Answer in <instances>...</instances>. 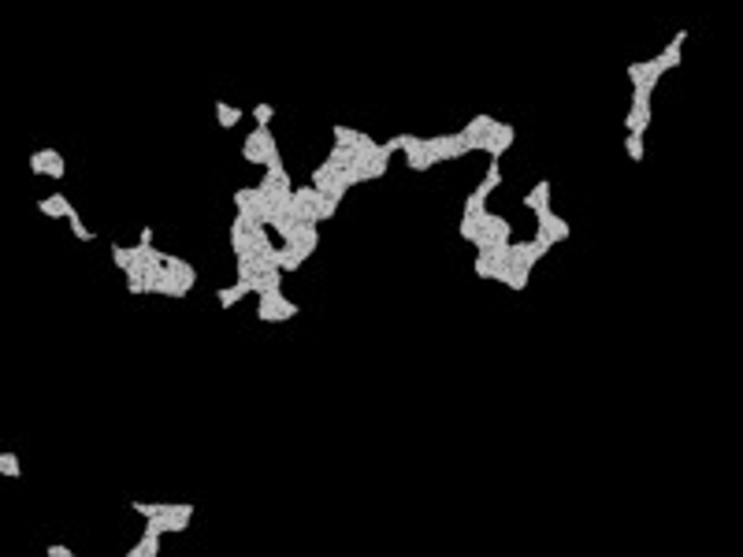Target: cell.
Listing matches in <instances>:
<instances>
[{"label":"cell","instance_id":"cell-1","mask_svg":"<svg viewBox=\"0 0 743 557\" xmlns=\"http://www.w3.org/2000/svg\"><path fill=\"white\" fill-rule=\"evenodd\" d=\"M297 316V305L290 298H283V290H268V293H260V301H257V320L264 323H287Z\"/></svg>","mask_w":743,"mask_h":557},{"label":"cell","instance_id":"cell-2","mask_svg":"<svg viewBox=\"0 0 743 557\" xmlns=\"http://www.w3.org/2000/svg\"><path fill=\"white\" fill-rule=\"evenodd\" d=\"M279 153V145H275V134L268 126H253V134L242 141V160L245 163H253V168H260V163H268V156Z\"/></svg>","mask_w":743,"mask_h":557},{"label":"cell","instance_id":"cell-3","mask_svg":"<svg viewBox=\"0 0 743 557\" xmlns=\"http://www.w3.org/2000/svg\"><path fill=\"white\" fill-rule=\"evenodd\" d=\"M502 238H513V227H509V220L498 216V212H483V216H480V238H476V249H491V245L502 242Z\"/></svg>","mask_w":743,"mask_h":557},{"label":"cell","instance_id":"cell-4","mask_svg":"<svg viewBox=\"0 0 743 557\" xmlns=\"http://www.w3.org/2000/svg\"><path fill=\"white\" fill-rule=\"evenodd\" d=\"M160 513H164V520H168V535H178V531H186V528H190V520H193V505H186V502H164V505H160Z\"/></svg>","mask_w":743,"mask_h":557},{"label":"cell","instance_id":"cell-5","mask_svg":"<svg viewBox=\"0 0 743 557\" xmlns=\"http://www.w3.org/2000/svg\"><path fill=\"white\" fill-rule=\"evenodd\" d=\"M513 138H517V130L509 126V123H498L487 134V141H483V153L491 156V160H502V153L509 149V145H513Z\"/></svg>","mask_w":743,"mask_h":557},{"label":"cell","instance_id":"cell-6","mask_svg":"<svg viewBox=\"0 0 743 557\" xmlns=\"http://www.w3.org/2000/svg\"><path fill=\"white\" fill-rule=\"evenodd\" d=\"M38 212H41V216H48V220H68L71 212H75V205H71L68 193H48V198L38 201Z\"/></svg>","mask_w":743,"mask_h":557},{"label":"cell","instance_id":"cell-7","mask_svg":"<svg viewBox=\"0 0 743 557\" xmlns=\"http://www.w3.org/2000/svg\"><path fill=\"white\" fill-rule=\"evenodd\" d=\"M402 153L409 160V171H427V153H424V138L417 134H402Z\"/></svg>","mask_w":743,"mask_h":557},{"label":"cell","instance_id":"cell-8","mask_svg":"<svg viewBox=\"0 0 743 557\" xmlns=\"http://www.w3.org/2000/svg\"><path fill=\"white\" fill-rule=\"evenodd\" d=\"M153 293H160V298H186L190 293V286L178 278L171 268H164L160 271V278H156V286H153Z\"/></svg>","mask_w":743,"mask_h":557},{"label":"cell","instance_id":"cell-9","mask_svg":"<svg viewBox=\"0 0 743 557\" xmlns=\"http://www.w3.org/2000/svg\"><path fill=\"white\" fill-rule=\"evenodd\" d=\"M164 268H171V271H175L178 278H183V283H186L190 290L197 286V271H193V264H186L183 256H171V253H164Z\"/></svg>","mask_w":743,"mask_h":557},{"label":"cell","instance_id":"cell-10","mask_svg":"<svg viewBox=\"0 0 743 557\" xmlns=\"http://www.w3.org/2000/svg\"><path fill=\"white\" fill-rule=\"evenodd\" d=\"M245 293H253V290H250V278H238L235 286H223V290H216V301H220L223 308H230V305H238V301L245 298Z\"/></svg>","mask_w":743,"mask_h":557},{"label":"cell","instance_id":"cell-11","mask_svg":"<svg viewBox=\"0 0 743 557\" xmlns=\"http://www.w3.org/2000/svg\"><path fill=\"white\" fill-rule=\"evenodd\" d=\"M297 245H301V253L312 256L320 249V231H316V223H297Z\"/></svg>","mask_w":743,"mask_h":557},{"label":"cell","instance_id":"cell-12","mask_svg":"<svg viewBox=\"0 0 743 557\" xmlns=\"http://www.w3.org/2000/svg\"><path fill=\"white\" fill-rule=\"evenodd\" d=\"M520 201H524V208H532V212L535 208H547L550 205V183H547V178H539V183L528 190V198H520Z\"/></svg>","mask_w":743,"mask_h":557},{"label":"cell","instance_id":"cell-13","mask_svg":"<svg viewBox=\"0 0 743 557\" xmlns=\"http://www.w3.org/2000/svg\"><path fill=\"white\" fill-rule=\"evenodd\" d=\"M156 553H160V535H149V531H141V539L127 550V557H156Z\"/></svg>","mask_w":743,"mask_h":557},{"label":"cell","instance_id":"cell-14","mask_svg":"<svg viewBox=\"0 0 743 557\" xmlns=\"http://www.w3.org/2000/svg\"><path fill=\"white\" fill-rule=\"evenodd\" d=\"M242 116H245V112H242V108H235V104H227V101H216V123H220L223 130H230V126H238V123H242Z\"/></svg>","mask_w":743,"mask_h":557},{"label":"cell","instance_id":"cell-15","mask_svg":"<svg viewBox=\"0 0 743 557\" xmlns=\"http://www.w3.org/2000/svg\"><path fill=\"white\" fill-rule=\"evenodd\" d=\"M487 198H491V193L483 186H476L469 198H465V212H461V216H483V212H487Z\"/></svg>","mask_w":743,"mask_h":557},{"label":"cell","instance_id":"cell-16","mask_svg":"<svg viewBox=\"0 0 743 557\" xmlns=\"http://www.w3.org/2000/svg\"><path fill=\"white\" fill-rule=\"evenodd\" d=\"M41 153H45V175L48 178H63V175H68V168H63V156L56 149H41Z\"/></svg>","mask_w":743,"mask_h":557},{"label":"cell","instance_id":"cell-17","mask_svg":"<svg viewBox=\"0 0 743 557\" xmlns=\"http://www.w3.org/2000/svg\"><path fill=\"white\" fill-rule=\"evenodd\" d=\"M0 476H4V480H19L23 476L19 453H0Z\"/></svg>","mask_w":743,"mask_h":557},{"label":"cell","instance_id":"cell-18","mask_svg":"<svg viewBox=\"0 0 743 557\" xmlns=\"http://www.w3.org/2000/svg\"><path fill=\"white\" fill-rule=\"evenodd\" d=\"M457 234L465 238V242H472V245H476V238H480V216H461Z\"/></svg>","mask_w":743,"mask_h":557},{"label":"cell","instance_id":"cell-19","mask_svg":"<svg viewBox=\"0 0 743 557\" xmlns=\"http://www.w3.org/2000/svg\"><path fill=\"white\" fill-rule=\"evenodd\" d=\"M331 138H335L338 145H357V141L365 138V134H360V130H353V126H342V123H335V126H331Z\"/></svg>","mask_w":743,"mask_h":557},{"label":"cell","instance_id":"cell-20","mask_svg":"<svg viewBox=\"0 0 743 557\" xmlns=\"http://www.w3.org/2000/svg\"><path fill=\"white\" fill-rule=\"evenodd\" d=\"M68 227H71V234H75L78 242H93V238H97V234L90 231V227L82 223V216H78V212H71V216H68Z\"/></svg>","mask_w":743,"mask_h":557},{"label":"cell","instance_id":"cell-21","mask_svg":"<svg viewBox=\"0 0 743 557\" xmlns=\"http://www.w3.org/2000/svg\"><path fill=\"white\" fill-rule=\"evenodd\" d=\"M338 205H342L338 198H331V193H324V201L316 205V216H320V223H327V220H331L335 212H338Z\"/></svg>","mask_w":743,"mask_h":557},{"label":"cell","instance_id":"cell-22","mask_svg":"<svg viewBox=\"0 0 743 557\" xmlns=\"http://www.w3.org/2000/svg\"><path fill=\"white\" fill-rule=\"evenodd\" d=\"M108 253H112V260H115V268H130V245H119V242H112L108 245Z\"/></svg>","mask_w":743,"mask_h":557},{"label":"cell","instance_id":"cell-23","mask_svg":"<svg viewBox=\"0 0 743 557\" xmlns=\"http://www.w3.org/2000/svg\"><path fill=\"white\" fill-rule=\"evenodd\" d=\"M480 186H483L487 193L502 186V168H498V160H491V168H487V175H483V183H480Z\"/></svg>","mask_w":743,"mask_h":557},{"label":"cell","instance_id":"cell-24","mask_svg":"<svg viewBox=\"0 0 743 557\" xmlns=\"http://www.w3.org/2000/svg\"><path fill=\"white\" fill-rule=\"evenodd\" d=\"M624 153H629L632 163H639L643 160V134H629V138H624Z\"/></svg>","mask_w":743,"mask_h":557},{"label":"cell","instance_id":"cell-25","mask_svg":"<svg viewBox=\"0 0 743 557\" xmlns=\"http://www.w3.org/2000/svg\"><path fill=\"white\" fill-rule=\"evenodd\" d=\"M160 505H164V502H130V509H134L138 517H145V520H149V517H156V513H160Z\"/></svg>","mask_w":743,"mask_h":557},{"label":"cell","instance_id":"cell-26","mask_svg":"<svg viewBox=\"0 0 743 557\" xmlns=\"http://www.w3.org/2000/svg\"><path fill=\"white\" fill-rule=\"evenodd\" d=\"M272 119H275V108H272V104H257V108H253V123H257V126H268Z\"/></svg>","mask_w":743,"mask_h":557},{"label":"cell","instance_id":"cell-27","mask_svg":"<svg viewBox=\"0 0 743 557\" xmlns=\"http://www.w3.org/2000/svg\"><path fill=\"white\" fill-rule=\"evenodd\" d=\"M253 193H257V186H242V190H235V208H238V212H242V208H250Z\"/></svg>","mask_w":743,"mask_h":557},{"label":"cell","instance_id":"cell-28","mask_svg":"<svg viewBox=\"0 0 743 557\" xmlns=\"http://www.w3.org/2000/svg\"><path fill=\"white\" fill-rule=\"evenodd\" d=\"M476 275L480 278H491V253L480 249V256H476Z\"/></svg>","mask_w":743,"mask_h":557},{"label":"cell","instance_id":"cell-29","mask_svg":"<svg viewBox=\"0 0 743 557\" xmlns=\"http://www.w3.org/2000/svg\"><path fill=\"white\" fill-rule=\"evenodd\" d=\"M30 171H34V175H45V153H41V149L30 153Z\"/></svg>","mask_w":743,"mask_h":557},{"label":"cell","instance_id":"cell-30","mask_svg":"<svg viewBox=\"0 0 743 557\" xmlns=\"http://www.w3.org/2000/svg\"><path fill=\"white\" fill-rule=\"evenodd\" d=\"M45 553H48V557H75V550H68V546H60V543H53V546H45Z\"/></svg>","mask_w":743,"mask_h":557},{"label":"cell","instance_id":"cell-31","mask_svg":"<svg viewBox=\"0 0 743 557\" xmlns=\"http://www.w3.org/2000/svg\"><path fill=\"white\" fill-rule=\"evenodd\" d=\"M138 242H145V245H153V227H141V234H138Z\"/></svg>","mask_w":743,"mask_h":557}]
</instances>
